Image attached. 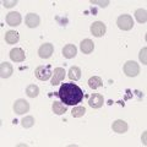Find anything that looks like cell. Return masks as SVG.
Segmentation results:
<instances>
[{
	"label": "cell",
	"instance_id": "5bb4252c",
	"mask_svg": "<svg viewBox=\"0 0 147 147\" xmlns=\"http://www.w3.org/2000/svg\"><path fill=\"white\" fill-rule=\"evenodd\" d=\"M76 54H77V48H76L74 44H67V45H65V47H64V49H63V55H64V57H65L66 59H72V58H75Z\"/></svg>",
	"mask_w": 147,
	"mask_h": 147
},
{
	"label": "cell",
	"instance_id": "7a4b0ae2",
	"mask_svg": "<svg viewBox=\"0 0 147 147\" xmlns=\"http://www.w3.org/2000/svg\"><path fill=\"white\" fill-rule=\"evenodd\" d=\"M117 25L123 31H130L134 27V21L130 15H120L117 20Z\"/></svg>",
	"mask_w": 147,
	"mask_h": 147
},
{
	"label": "cell",
	"instance_id": "484cf974",
	"mask_svg": "<svg viewBox=\"0 0 147 147\" xmlns=\"http://www.w3.org/2000/svg\"><path fill=\"white\" fill-rule=\"evenodd\" d=\"M17 1L16 0H12V1H7V0H5V1H3V5L5 7H12L13 5H16Z\"/></svg>",
	"mask_w": 147,
	"mask_h": 147
},
{
	"label": "cell",
	"instance_id": "7c38bea8",
	"mask_svg": "<svg viewBox=\"0 0 147 147\" xmlns=\"http://www.w3.org/2000/svg\"><path fill=\"white\" fill-rule=\"evenodd\" d=\"M12 71H13V69L11 66V64H9L6 61L1 63V65H0V76H1L3 79L10 77L12 75Z\"/></svg>",
	"mask_w": 147,
	"mask_h": 147
},
{
	"label": "cell",
	"instance_id": "e0dca14e",
	"mask_svg": "<svg viewBox=\"0 0 147 147\" xmlns=\"http://www.w3.org/2000/svg\"><path fill=\"white\" fill-rule=\"evenodd\" d=\"M18 39H20V34H18L16 31H7L6 32V34H5L6 43H9V44H15V43L18 42Z\"/></svg>",
	"mask_w": 147,
	"mask_h": 147
},
{
	"label": "cell",
	"instance_id": "2e32d148",
	"mask_svg": "<svg viewBox=\"0 0 147 147\" xmlns=\"http://www.w3.org/2000/svg\"><path fill=\"white\" fill-rule=\"evenodd\" d=\"M113 131H115L117 134H124L127 131V124L124 120H117L113 123Z\"/></svg>",
	"mask_w": 147,
	"mask_h": 147
},
{
	"label": "cell",
	"instance_id": "4316f807",
	"mask_svg": "<svg viewBox=\"0 0 147 147\" xmlns=\"http://www.w3.org/2000/svg\"><path fill=\"white\" fill-rule=\"evenodd\" d=\"M91 4H99V6L105 7V6H107L108 4H109V1H93V0H92Z\"/></svg>",
	"mask_w": 147,
	"mask_h": 147
},
{
	"label": "cell",
	"instance_id": "6da1fadb",
	"mask_svg": "<svg viewBox=\"0 0 147 147\" xmlns=\"http://www.w3.org/2000/svg\"><path fill=\"white\" fill-rule=\"evenodd\" d=\"M59 98L66 105H76L84 99V92L75 84H63L58 92Z\"/></svg>",
	"mask_w": 147,
	"mask_h": 147
},
{
	"label": "cell",
	"instance_id": "7402d4cb",
	"mask_svg": "<svg viewBox=\"0 0 147 147\" xmlns=\"http://www.w3.org/2000/svg\"><path fill=\"white\" fill-rule=\"evenodd\" d=\"M135 17L136 20L140 22V24H145L147 21V12L145 9H139V10H136L135 12Z\"/></svg>",
	"mask_w": 147,
	"mask_h": 147
},
{
	"label": "cell",
	"instance_id": "44dd1931",
	"mask_svg": "<svg viewBox=\"0 0 147 147\" xmlns=\"http://www.w3.org/2000/svg\"><path fill=\"white\" fill-rule=\"evenodd\" d=\"M102 79H100L99 76H93V77H91V79L88 80V86L91 87L92 90H96V88H98V87L102 86Z\"/></svg>",
	"mask_w": 147,
	"mask_h": 147
},
{
	"label": "cell",
	"instance_id": "ac0fdd59",
	"mask_svg": "<svg viewBox=\"0 0 147 147\" xmlns=\"http://www.w3.org/2000/svg\"><path fill=\"white\" fill-rule=\"evenodd\" d=\"M69 79L70 80H74V81H77L81 79V69L77 67V66H71L70 70H69Z\"/></svg>",
	"mask_w": 147,
	"mask_h": 147
},
{
	"label": "cell",
	"instance_id": "52a82bcc",
	"mask_svg": "<svg viewBox=\"0 0 147 147\" xmlns=\"http://www.w3.org/2000/svg\"><path fill=\"white\" fill-rule=\"evenodd\" d=\"M54 52V47H53V44H50V43H44L42 44L39 47L38 49V55L42 59H48L52 57V54Z\"/></svg>",
	"mask_w": 147,
	"mask_h": 147
},
{
	"label": "cell",
	"instance_id": "d6986e66",
	"mask_svg": "<svg viewBox=\"0 0 147 147\" xmlns=\"http://www.w3.org/2000/svg\"><path fill=\"white\" fill-rule=\"evenodd\" d=\"M52 109H53V113L57 114V115H61V114L66 113V107L60 102H54Z\"/></svg>",
	"mask_w": 147,
	"mask_h": 147
},
{
	"label": "cell",
	"instance_id": "ffe728a7",
	"mask_svg": "<svg viewBox=\"0 0 147 147\" xmlns=\"http://www.w3.org/2000/svg\"><path fill=\"white\" fill-rule=\"evenodd\" d=\"M38 93H39V88H38V86H36V85H30L26 88V94L30 98H36L37 96H38Z\"/></svg>",
	"mask_w": 147,
	"mask_h": 147
},
{
	"label": "cell",
	"instance_id": "8992f818",
	"mask_svg": "<svg viewBox=\"0 0 147 147\" xmlns=\"http://www.w3.org/2000/svg\"><path fill=\"white\" fill-rule=\"evenodd\" d=\"M28 109H30V104L25 99H17L15 104H13V110H15V113L18 114V115H22V114L27 113Z\"/></svg>",
	"mask_w": 147,
	"mask_h": 147
},
{
	"label": "cell",
	"instance_id": "d4e9b609",
	"mask_svg": "<svg viewBox=\"0 0 147 147\" xmlns=\"http://www.w3.org/2000/svg\"><path fill=\"white\" fill-rule=\"evenodd\" d=\"M146 54H147V48H144L140 52V60L142 61V64L144 65H146L147 64V59H146Z\"/></svg>",
	"mask_w": 147,
	"mask_h": 147
},
{
	"label": "cell",
	"instance_id": "ba28073f",
	"mask_svg": "<svg viewBox=\"0 0 147 147\" xmlns=\"http://www.w3.org/2000/svg\"><path fill=\"white\" fill-rule=\"evenodd\" d=\"M65 74H66V72H65V70H64V67H55L50 84H52L53 86L60 84V82H61L64 79H65Z\"/></svg>",
	"mask_w": 147,
	"mask_h": 147
},
{
	"label": "cell",
	"instance_id": "30bf717a",
	"mask_svg": "<svg viewBox=\"0 0 147 147\" xmlns=\"http://www.w3.org/2000/svg\"><path fill=\"white\" fill-rule=\"evenodd\" d=\"M22 21V17L18 12H9L7 16H6V22L9 26H12V27H16L21 24Z\"/></svg>",
	"mask_w": 147,
	"mask_h": 147
},
{
	"label": "cell",
	"instance_id": "9a60e30c",
	"mask_svg": "<svg viewBox=\"0 0 147 147\" xmlns=\"http://www.w3.org/2000/svg\"><path fill=\"white\" fill-rule=\"evenodd\" d=\"M80 48L82 50V53L84 54H90L93 52V49H94V43L92 42L91 39H84L81 42L80 44Z\"/></svg>",
	"mask_w": 147,
	"mask_h": 147
},
{
	"label": "cell",
	"instance_id": "4fadbf2b",
	"mask_svg": "<svg viewBox=\"0 0 147 147\" xmlns=\"http://www.w3.org/2000/svg\"><path fill=\"white\" fill-rule=\"evenodd\" d=\"M26 25L30 27V28H36L37 26L39 25V16L37 15V13H28V15L26 16Z\"/></svg>",
	"mask_w": 147,
	"mask_h": 147
},
{
	"label": "cell",
	"instance_id": "8fae6325",
	"mask_svg": "<svg viewBox=\"0 0 147 147\" xmlns=\"http://www.w3.org/2000/svg\"><path fill=\"white\" fill-rule=\"evenodd\" d=\"M25 58H26V54H25V52L21 48H13V49H11V52H10V59H11L12 61L21 63V61L25 60Z\"/></svg>",
	"mask_w": 147,
	"mask_h": 147
},
{
	"label": "cell",
	"instance_id": "9c48e42d",
	"mask_svg": "<svg viewBox=\"0 0 147 147\" xmlns=\"http://www.w3.org/2000/svg\"><path fill=\"white\" fill-rule=\"evenodd\" d=\"M103 102H104V98H103L102 94L93 93L91 96L90 100H88V104H90V107L94 108V109H98V108H100L103 105Z\"/></svg>",
	"mask_w": 147,
	"mask_h": 147
},
{
	"label": "cell",
	"instance_id": "cb8c5ba5",
	"mask_svg": "<svg viewBox=\"0 0 147 147\" xmlns=\"http://www.w3.org/2000/svg\"><path fill=\"white\" fill-rule=\"evenodd\" d=\"M21 124H22V126H24V127H32V126H33V124H34V118L31 117V115L25 117L21 120Z\"/></svg>",
	"mask_w": 147,
	"mask_h": 147
},
{
	"label": "cell",
	"instance_id": "603a6c76",
	"mask_svg": "<svg viewBox=\"0 0 147 147\" xmlns=\"http://www.w3.org/2000/svg\"><path fill=\"white\" fill-rule=\"evenodd\" d=\"M85 113H86V109L84 107H75L71 110V114L74 118H81L85 115Z\"/></svg>",
	"mask_w": 147,
	"mask_h": 147
},
{
	"label": "cell",
	"instance_id": "5b68a950",
	"mask_svg": "<svg viewBox=\"0 0 147 147\" xmlns=\"http://www.w3.org/2000/svg\"><path fill=\"white\" fill-rule=\"evenodd\" d=\"M105 31H107V27H105V25L103 24V22H100V21H96L91 26L92 34H93L94 37H97V38L102 37L105 33Z\"/></svg>",
	"mask_w": 147,
	"mask_h": 147
},
{
	"label": "cell",
	"instance_id": "277c9868",
	"mask_svg": "<svg viewBox=\"0 0 147 147\" xmlns=\"http://www.w3.org/2000/svg\"><path fill=\"white\" fill-rule=\"evenodd\" d=\"M124 72H125V75L129 77H135L139 75L140 67L137 65V63H135V61H126L125 65H124Z\"/></svg>",
	"mask_w": 147,
	"mask_h": 147
},
{
	"label": "cell",
	"instance_id": "3957f363",
	"mask_svg": "<svg viewBox=\"0 0 147 147\" xmlns=\"http://www.w3.org/2000/svg\"><path fill=\"white\" fill-rule=\"evenodd\" d=\"M36 77L40 81H47L50 79V76H52V67L50 65H42V66H38L36 69Z\"/></svg>",
	"mask_w": 147,
	"mask_h": 147
}]
</instances>
